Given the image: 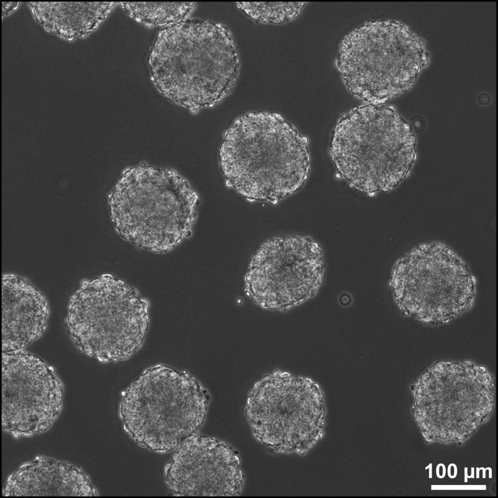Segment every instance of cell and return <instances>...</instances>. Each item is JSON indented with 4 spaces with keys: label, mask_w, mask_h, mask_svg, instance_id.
<instances>
[{
    "label": "cell",
    "mask_w": 498,
    "mask_h": 498,
    "mask_svg": "<svg viewBox=\"0 0 498 498\" xmlns=\"http://www.w3.org/2000/svg\"><path fill=\"white\" fill-rule=\"evenodd\" d=\"M391 285L403 310L418 320L436 323L470 306L474 281L463 262L443 245L415 248L396 265Z\"/></svg>",
    "instance_id": "52a82bcc"
},
{
    "label": "cell",
    "mask_w": 498,
    "mask_h": 498,
    "mask_svg": "<svg viewBox=\"0 0 498 498\" xmlns=\"http://www.w3.org/2000/svg\"><path fill=\"white\" fill-rule=\"evenodd\" d=\"M198 196L175 171L141 164L125 170L109 196L119 235L138 249L168 252L192 233Z\"/></svg>",
    "instance_id": "277c9868"
},
{
    "label": "cell",
    "mask_w": 498,
    "mask_h": 498,
    "mask_svg": "<svg viewBox=\"0 0 498 498\" xmlns=\"http://www.w3.org/2000/svg\"><path fill=\"white\" fill-rule=\"evenodd\" d=\"M208 403L206 391L191 374L158 364L145 369L124 391L121 417L139 445L166 452L197 433Z\"/></svg>",
    "instance_id": "5b68a950"
},
{
    "label": "cell",
    "mask_w": 498,
    "mask_h": 498,
    "mask_svg": "<svg viewBox=\"0 0 498 498\" xmlns=\"http://www.w3.org/2000/svg\"><path fill=\"white\" fill-rule=\"evenodd\" d=\"M149 303L110 274L83 281L71 297L66 324L76 348L100 362L129 359L142 346L149 326Z\"/></svg>",
    "instance_id": "8992f818"
},
{
    "label": "cell",
    "mask_w": 498,
    "mask_h": 498,
    "mask_svg": "<svg viewBox=\"0 0 498 498\" xmlns=\"http://www.w3.org/2000/svg\"><path fill=\"white\" fill-rule=\"evenodd\" d=\"M306 4L305 2H240L236 5L256 22L280 24L299 16Z\"/></svg>",
    "instance_id": "5bb4252c"
},
{
    "label": "cell",
    "mask_w": 498,
    "mask_h": 498,
    "mask_svg": "<svg viewBox=\"0 0 498 498\" xmlns=\"http://www.w3.org/2000/svg\"><path fill=\"white\" fill-rule=\"evenodd\" d=\"M49 315L43 294L26 278H2V352L22 350L45 331Z\"/></svg>",
    "instance_id": "7c38bea8"
},
{
    "label": "cell",
    "mask_w": 498,
    "mask_h": 498,
    "mask_svg": "<svg viewBox=\"0 0 498 498\" xmlns=\"http://www.w3.org/2000/svg\"><path fill=\"white\" fill-rule=\"evenodd\" d=\"M323 271L318 245L309 238L276 236L252 255L244 277L247 295L261 307L284 311L312 296Z\"/></svg>",
    "instance_id": "ba28073f"
},
{
    "label": "cell",
    "mask_w": 498,
    "mask_h": 498,
    "mask_svg": "<svg viewBox=\"0 0 498 498\" xmlns=\"http://www.w3.org/2000/svg\"><path fill=\"white\" fill-rule=\"evenodd\" d=\"M126 11L136 20L151 25L178 23L192 9L193 2H125Z\"/></svg>",
    "instance_id": "4fadbf2b"
},
{
    "label": "cell",
    "mask_w": 498,
    "mask_h": 498,
    "mask_svg": "<svg viewBox=\"0 0 498 498\" xmlns=\"http://www.w3.org/2000/svg\"><path fill=\"white\" fill-rule=\"evenodd\" d=\"M399 27L390 21H368L339 44L335 66L349 92L367 104L383 105L399 92Z\"/></svg>",
    "instance_id": "9c48e42d"
},
{
    "label": "cell",
    "mask_w": 498,
    "mask_h": 498,
    "mask_svg": "<svg viewBox=\"0 0 498 498\" xmlns=\"http://www.w3.org/2000/svg\"><path fill=\"white\" fill-rule=\"evenodd\" d=\"M317 387L308 379L275 371L257 382L246 414L253 435L281 453L300 451L304 444L307 409Z\"/></svg>",
    "instance_id": "30bf717a"
},
{
    "label": "cell",
    "mask_w": 498,
    "mask_h": 498,
    "mask_svg": "<svg viewBox=\"0 0 498 498\" xmlns=\"http://www.w3.org/2000/svg\"><path fill=\"white\" fill-rule=\"evenodd\" d=\"M149 64L161 94L193 111L212 107L228 95L239 67L229 30L196 19L163 30L153 45Z\"/></svg>",
    "instance_id": "7a4b0ae2"
},
{
    "label": "cell",
    "mask_w": 498,
    "mask_h": 498,
    "mask_svg": "<svg viewBox=\"0 0 498 498\" xmlns=\"http://www.w3.org/2000/svg\"><path fill=\"white\" fill-rule=\"evenodd\" d=\"M170 492L183 496H236L244 480L233 449L213 437L196 434L177 448L166 467Z\"/></svg>",
    "instance_id": "8fae6325"
},
{
    "label": "cell",
    "mask_w": 498,
    "mask_h": 498,
    "mask_svg": "<svg viewBox=\"0 0 498 498\" xmlns=\"http://www.w3.org/2000/svg\"><path fill=\"white\" fill-rule=\"evenodd\" d=\"M409 124L392 108L367 104L343 115L331 134L328 154L349 187L369 196L389 192L416 159Z\"/></svg>",
    "instance_id": "3957f363"
},
{
    "label": "cell",
    "mask_w": 498,
    "mask_h": 498,
    "mask_svg": "<svg viewBox=\"0 0 498 498\" xmlns=\"http://www.w3.org/2000/svg\"><path fill=\"white\" fill-rule=\"evenodd\" d=\"M218 160L227 186L248 201L272 204L298 192L310 170L307 138L268 111L237 118L224 134Z\"/></svg>",
    "instance_id": "6da1fadb"
}]
</instances>
